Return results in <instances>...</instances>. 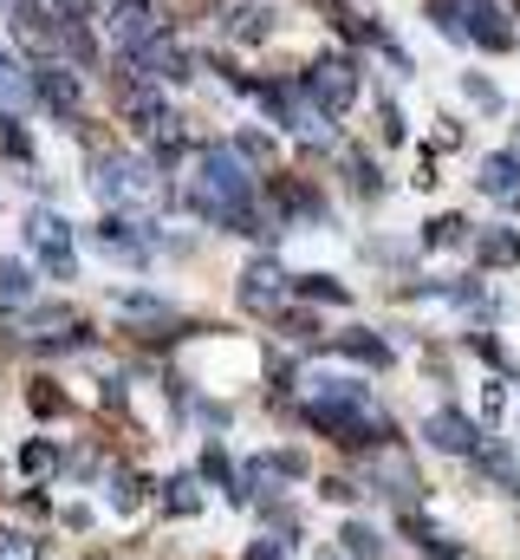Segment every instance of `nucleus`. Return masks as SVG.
Here are the masks:
<instances>
[{
  "mask_svg": "<svg viewBox=\"0 0 520 560\" xmlns=\"http://www.w3.org/2000/svg\"><path fill=\"white\" fill-rule=\"evenodd\" d=\"M189 202L202 222H222L235 235H267L255 209V176H248V156L235 143H209L196 156V176H189Z\"/></svg>",
  "mask_w": 520,
  "mask_h": 560,
  "instance_id": "obj_1",
  "label": "nucleus"
},
{
  "mask_svg": "<svg viewBox=\"0 0 520 560\" xmlns=\"http://www.w3.org/2000/svg\"><path fill=\"white\" fill-rule=\"evenodd\" d=\"M260 105H267V118H280L286 131H299L306 143H326V138H332V118L312 105L306 79H286V85H260Z\"/></svg>",
  "mask_w": 520,
  "mask_h": 560,
  "instance_id": "obj_2",
  "label": "nucleus"
},
{
  "mask_svg": "<svg viewBox=\"0 0 520 560\" xmlns=\"http://www.w3.org/2000/svg\"><path fill=\"white\" fill-rule=\"evenodd\" d=\"M26 248L39 255V268L52 280H72V261H79V255H72V229H66L52 209H33V215H26Z\"/></svg>",
  "mask_w": 520,
  "mask_h": 560,
  "instance_id": "obj_3",
  "label": "nucleus"
},
{
  "mask_svg": "<svg viewBox=\"0 0 520 560\" xmlns=\"http://www.w3.org/2000/svg\"><path fill=\"white\" fill-rule=\"evenodd\" d=\"M306 92H312V105H319L326 118H345V112L358 105V66H352V59H319V66L306 72Z\"/></svg>",
  "mask_w": 520,
  "mask_h": 560,
  "instance_id": "obj_4",
  "label": "nucleus"
},
{
  "mask_svg": "<svg viewBox=\"0 0 520 560\" xmlns=\"http://www.w3.org/2000/svg\"><path fill=\"white\" fill-rule=\"evenodd\" d=\"M118 85V79H111ZM118 98H125V118L143 131V138H156V143H176V118H169V105L150 92V85H137V79H125L118 85Z\"/></svg>",
  "mask_w": 520,
  "mask_h": 560,
  "instance_id": "obj_5",
  "label": "nucleus"
},
{
  "mask_svg": "<svg viewBox=\"0 0 520 560\" xmlns=\"http://www.w3.org/2000/svg\"><path fill=\"white\" fill-rule=\"evenodd\" d=\"M92 183H98L105 196H118V202H156V196H163L137 156H98V176H92Z\"/></svg>",
  "mask_w": 520,
  "mask_h": 560,
  "instance_id": "obj_6",
  "label": "nucleus"
},
{
  "mask_svg": "<svg viewBox=\"0 0 520 560\" xmlns=\"http://www.w3.org/2000/svg\"><path fill=\"white\" fill-rule=\"evenodd\" d=\"M111 39H118V52H143L156 33H163V20H156V7L150 0H111Z\"/></svg>",
  "mask_w": 520,
  "mask_h": 560,
  "instance_id": "obj_7",
  "label": "nucleus"
},
{
  "mask_svg": "<svg viewBox=\"0 0 520 560\" xmlns=\"http://www.w3.org/2000/svg\"><path fill=\"white\" fill-rule=\"evenodd\" d=\"M462 39H475L482 52H508L515 46V26H508V13L495 0H469L462 7Z\"/></svg>",
  "mask_w": 520,
  "mask_h": 560,
  "instance_id": "obj_8",
  "label": "nucleus"
},
{
  "mask_svg": "<svg viewBox=\"0 0 520 560\" xmlns=\"http://www.w3.org/2000/svg\"><path fill=\"white\" fill-rule=\"evenodd\" d=\"M33 98H39L46 112L72 118V112H79V72H66L59 59H39V66H33Z\"/></svg>",
  "mask_w": 520,
  "mask_h": 560,
  "instance_id": "obj_9",
  "label": "nucleus"
},
{
  "mask_svg": "<svg viewBox=\"0 0 520 560\" xmlns=\"http://www.w3.org/2000/svg\"><path fill=\"white\" fill-rule=\"evenodd\" d=\"M423 436H429V450H442V456H475V443H482V423L462 418V411H429Z\"/></svg>",
  "mask_w": 520,
  "mask_h": 560,
  "instance_id": "obj_10",
  "label": "nucleus"
},
{
  "mask_svg": "<svg viewBox=\"0 0 520 560\" xmlns=\"http://www.w3.org/2000/svg\"><path fill=\"white\" fill-rule=\"evenodd\" d=\"M286 287H293V280H286L280 261H255V268L241 275V306H248V313H280Z\"/></svg>",
  "mask_w": 520,
  "mask_h": 560,
  "instance_id": "obj_11",
  "label": "nucleus"
},
{
  "mask_svg": "<svg viewBox=\"0 0 520 560\" xmlns=\"http://www.w3.org/2000/svg\"><path fill=\"white\" fill-rule=\"evenodd\" d=\"M130 59H137V72L156 79V85H182V79H189V52H182L176 39H163V33H156L143 52H130Z\"/></svg>",
  "mask_w": 520,
  "mask_h": 560,
  "instance_id": "obj_12",
  "label": "nucleus"
},
{
  "mask_svg": "<svg viewBox=\"0 0 520 560\" xmlns=\"http://www.w3.org/2000/svg\"><path fill=\"white\" fill-rule=\"evenodd\" d=\"M273 209H280V215H293V222H319V215H326L319 189H312V183H299V176H273Z\"/></svg>",
  "mask_w": 520,
  "mask_h": 560,
  "instance_id": "obj_13",
  "label": "nucleus"
},
{
  "mask_svg": "<svg viewBox=\"0 0 520 560\" xmlns=\"http://www.w3.org/2000/svg\"><path fill=\"white\" fill-rule=\"evenodd\" d=\"M482 196H495V202H515L520 196V156H508V150H495V156H482Z\"/></svg>",
  "mask_w": 520,
  "mask_h": 560,
  "instance_id": "obj_14",
  "label": "nucleus"
},
{
  "mask_svg": "<svg viewBox=\"0 0 520 560\" xmlns=\"http://www.w3.org/2000/svg\"><path fill=\"white\" fill-rule=\"evenodd\" d=\"M0 105L7 112H26L33 105V66H20L7 46H0Z\"/></svg>",
  "mask_w": 520,
  "mask_h": 560,
  "instance_id": "obj_15",
  "label": "nucleus"
},
{
  "mask_svg": "<svg viewBox=\"0 0 520 560\" xmlns=\"http://www.w3.org/2000/svg\"><path fill=\"white\" fill-rule=\"evenodd\" d=\"M111 306H118V319H130V326H176L169 300H156V293H118Z\"/></svg>",
  "mask_w": 520,
  "mask_h": 560,
  "instance_id": "obj_16",
  "label": "nucleus"
},
{
  "mask_svg": "<svg viewBox=\"0 0 520 560\" xmlns=\"http://www.w3.org/2000/svg\"><path fill=\"white\" fill-rule=\"evenodd\" d=\"M475 261L482 268H520V235L515 229H482L475 235Z\"/></svg>",
  "mask_w": 520,
  "mask_h": 560,
  "instance_id": "obj_17",
  "label": "nucleus"
},
{
  "mask_svg": "<svg viewBox=\"0 0 520 560\" xmlns=\"http://www.w3.org/2000/svg\"><path fill=\"white\" fill-rule=\"evenodd\" d=\"M267 33H273V13H267V7H255V0H248V7H235V20H228V39H241V46H260Z\"/></svg>",
  "mask_w": 520,
  "mask_h": 560,
  "instance_id": "obj_18",
  "label": "nucleus"
},
{
  "mask_svg": "<svg viewBox=\"0 0 520 560\" xmlns=\"http://www.w3.org/2000/svg\"><path fill=\"white\" fill-rule=\"evenodd\" d=\"M332 346H339L345 359H358V365H390V346L378 339V332H339Z\"/></svg>",
  "mask_w": 520,
  "mask_h": 560,
  "instance_id": "obj_19",
  "label": "nucleus"
},
{
  "mask_svg": "<svg viewBox=\"0 0 520 560\" xmlns=\"http://www.w3.org/2000/svg\"><path fill=\"white\" fill-rule=\"evenodd\" d=\"M98 242H105L111 255H130V261L143 255V242H137V222H130V215H105V222H98Z\"/></svg>",
  "mask_w": 520,
  "mask_h": 560,
  "instance_id": "obj_20",
  "label": "nucleus"
},
{
  "mask_svg": "<svg viewBox=\"0 0 520 560\" xmlns=\"http://www.w3.org/2000/svg\"><path fill=\"white\" fill-rule=\"evenodd\" d=\"M163 509H169V515H196V509H202L196 476H169V482H163Z\"/></svg>",
  "mask_w": 520,
  "mask_h": 560,
  "instance_id": "obj_21",
  "label": "nucleus"
},
{
  "mask_svg": "<svg viewBox=\"0 0 520 560\" xmlns=\"http://www.w3.org/2000/svg\"><path fill=\"white\" fill-rule=\"evenodd\" d=\"M339 541H345V555H352V560H378V548H385V541H378V528H365V522H345V535H339Z\"/></svg>",
  "mask_w": 520,
  "mask_h": 560,
  "instance_id": "obj_22",
  "label": "nucleus"
},
{
  "mask_svg": "<svg viewBox=\"0 0 520 560\" xmlns=\"http://www.w3.org/2000/svg\"><path fill=\"white\" fill-rule=\"evenodd\" d=\"M482 476H495L508 495H520V469H515V456H508V450H482Z\"/></svg>",
  "mask_w": 520,
  "mask_h": 560,
  "instance_id": "obj_23",
  "label": "nucleus"
},
{
  "mask_svg": "<svg viewBox=\"0 0 520 560\" xmlns=\"http://www.w3.org/2000/svg\"><path fill=\"white\" fill-rule=\"evenodd\" d=\"M462 235H469V222H462V215H436V222L423 229V242H429V248H456Z\"/></svg>",
  "mask_w": 520,
  "mask_h": 560,
  "instance_id": "obj_24",
  "label": "nucleus"
},
{
  "mask_svg": "<svg viewBox=\"0 0 520 560\" xmlns=\"http://www.w3.org/2000/svg\"><path fill=\"white\" fill-rule=\"evenodd\" d=\"M293 287H299L306 300H332V306H345V287H339V280H326V275H299Z\"/></svg>",
  "mask_w": 520,
  "mask_h": 560,
  "instance_id": "obj_25",
  "label": "nucleus"
},
{
  "mask_svg": "<svg viewBox=\"0 0 520 560\" xmlns=\"http://www.w3.org/2000/svg\"><path fill=\"white\" fill-rule=\"evenodd\" d=\"M137 495H143V482H137L130 469H118V476H111V509H118V515H130V509H137Z\"/></svg>",
  "mask_w": 520,
  "mask_h": 560,
  "instance_id": "obj_26",
  "label": "nucleus"
},
{
  "mask_svg": "<svg viewBox=\"0 0 520 560\" xmlns=\"http://www.w3.org/2000/svg\"><path fill=\"white\" fill-rule=\"evenodd\" d=\"M26 293H33L26 268H20V261H0V300H26Z\"/></svg>",
  "mask_w": 520,
  "mask_h": 560,
  "instance_id": "obj_27",
  "label": "nucleus"
},
{
  "mask_svg": "<svg viewBox=\"0 0 520 560\" xmlns=\"http://www.w3.org/2000/svg\"><path fill=\"white\" fill-rule=\"evenodd\" d=\"M52 463H59V450H52V443H26V450H20V469H26V476H46Z\"/></svg>",
  "mask_w": 520,
  "mask_h": 560,
  "instance_id": "obj_28",
  "label": "nucleus"
},
{
  "mask_svg": "<svg viewBox=\"0 0 520 560\" xmlns=\"http://www.w3.org/2000/svg\"><path fill=\"white\" fill-rule=\"evenodd\" d=\"M462 92H469V98H475L482 112H501V92H495L488 79H462Z\"/></svg>",
  "mask_w": 520,
  "mask_h": 560,
  "instance_id": "obj_29",
  "label": "nucleus"
},
{
  "mask_svg": "<svg viewBox=\"0 0 520 560\" xmlns=\"http://www.w3.org/2000/svg\"><path fill=\"white\" fill-rule=\"evenodd\" d=\"M345 176H352V189H358V196H371V189H378V176H371V163H365V156H345Z\"/></svg>",
  "mask_w": 520,
  "mask_h": 560,
  "instance_id": "obj_30",
  "label": "nucleus"
},
{
  "mask_svg": "<svg viewBox=\"0 0 520 560\" xmlns=\"http://www.w3.org/2000/svg\"><path fill=\"white\" fill-rule=\"evenodd\" d=\"M0 560H39V541H26V535H0Z\"/></svg>",
  "mask_w": 520,
  "mask_h": 560,
  "instance_id": "obj_31",
  "label": "nucleus"
},
{
  "mask_svg": "<svg viewBox=\"0 0 520 560\" xmlns=\"http://www.w3.org/2000/svg\"><path fill=\"white\" fill-rule=\"evenodd\" d=\"M202 476H209V482H222V489L235 482V469H228V456H222V450H209V456H202Z\"/></svg>",
  "mask_w": 520,
  "mask_h": 560,
  "instance_id": "obj_32",
  "label": "nucleus"
},
{
  "mask_svg": "<svg viewBox=\"0 0 520 560\" xmlns=\"http://www.w3.org/2000/svg\"><path fill=\"white\" fill-rule=\"evenodd\" d=\"M59 405H66V398H59V392H52V385H39V392H33V411H39V418H52V411H59Z\"/></svg>",
  "mask_w": 520,
  "mask_h": 560,
  "instance_id": "obj_33",
  "label": "nucleus"
},
{
  "mask_svg": "<svg viewBox=\"0 0 520 560\" xmlns=\"http://www.w3.org/2000/svg\"><path fill=\"white\" fill-rule=\"evenodd\" d=\"M235 150H241L248 163H267V156H273V143H267V138H241V143H235Z\"/></svg>",
  "mask_w": 520,
  "mask_h": 560,
  "instance_id": "obj_34",
  "label": "nucleus"
},
{
  "mask_svg": "<svg viewBox=\"0 0 520 560\" xmlns=\"http://www.w3.org/2000/svg\"><path fill=\"white\" fill-rule=\"evenodd\" d=\"M248 560H286V548H280V541H255V548H248Z\"/></svg>",
  "mask_w": 520,
  "mask_h": 560,
  "instance_id": "obj_35",
  "label": "nucleus"
},
{
  "mask_svg": "<svg viewBox=\"0 0 520 560\" xmlns=\"http://www.w3.org/2000/svg\"><path fill=\"white\" fill-rule=\"evenodd\" d=\"M52 7H66V13H85V7H92V0H52Z\"/></svg>",
  "mask_w": 520,
  "mask_h": 560,
  "instance_id": "obj_36",
  "label": "nucleus"
}]
</instances>
